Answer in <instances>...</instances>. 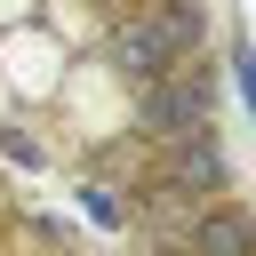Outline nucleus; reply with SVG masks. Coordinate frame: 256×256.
I'll use <instances>...</instances> for the list:
<instances>
[{"label":"nucleus","mask_w":256,"mask_h":256,"mask_svg":"<svg viewBox=\"0 0 256 256\" xmlns=\"http://www.w3.org/2000/svg\"><path fill=\"white\" fill-rule=\"evenodd\" d=\"M208 72H168V80H144V96H136V128L144 136H208Z\"/></svg>","instance_id":"1"},{"label":"nucleus","mask_w":256,"mask_h":256,"mask_svg":"<svg viewBox=\"0 0 256 256\" xmlns=\"http://www.w3.org/2000/svg\"><path fill=\"white\" fill-rule=\"evenodd\" d=\"M80 208H88L104 232H120V224H128V208H120V192H112V184H80Z\"/></svg>","instance_id":"6"},{"label":"nucleus","mask_w":256,"mask_h":256,"mask_svg":"<svg viewBox=\"0 0 256 256\" xmlns=\"http://www.w3.org/2000/svg\"><path fill=\"white\" fill-rule=\"evenodd\" d=\"M192 256H256V232L240 208H200L192 216Z\"/></svg>","instance_id":"3"},{"label":"nucleus","mask_w":256,"mask_h":256,"mask_svg":"<svg viewBox=\"0 0 256 256\" xmlns=\"http://www.w3.org/2000/svg\"><path fill=\"white\" fill-rule=\"evenodd\" d=\"M168 184H224V152H216V136H176V160H168Z\"/></svg>","instance_id":"5"},{"label":"nucleus","mask_w":256,"mask_h":256,"mask_svg":"<svg viewBox=\"0 0 256 256\" xmlns=\"http://www.w3.org/2000/svg\"><path fill=\"white\" fill-rule=\"evenodd\" d=\"M112 64H120V72H128V80L144 88V80H168V72H176L184 56L168 48V32H160L152 16H128V24L112 32Z\"/></svg>","instance_id":"2"},{"label":"nucleus","mask_w":256,"mask_h":256,"mask_svg":"<svg viewBox=\"0 0 256 256\" xmlns=\"http://www.w3.org/2000/svg\"><path fill=\"white\" fill-rule=\"evenodd\" d=\"M120 8H128V0H120Z\"/></svg>","instance_id":"7"},{"label":"nucleus","mask_w":256,"mask_h":256,"mask_svg":"<svg viewBox=\"0 0 256 256\" xmlns=\"http://www.w3.org/2000/svg\"><path fill=\"white\" fill-rule=\"evenodd\" d=\"M152 24L168 32V48H176V56H200V48H208V0H160V8H152Z\"/></svg>","instance_id":"4"}]
</instances>
